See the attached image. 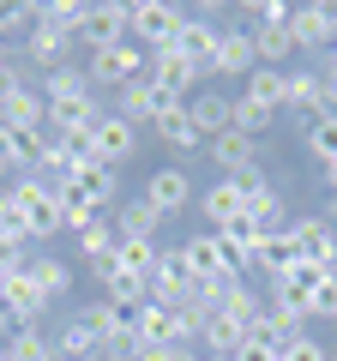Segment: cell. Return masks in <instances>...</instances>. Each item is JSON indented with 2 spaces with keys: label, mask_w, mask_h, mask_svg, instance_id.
I'll return each instance as SVG.
<instances>
[{
  "label": "cell",
  "mask_w": 337,
  "mask_h": 361,
  "mask_svg": "<svg viewBox=\"0 0 337 361\" xmlns=\"http://www.w3.org/2000/svg\"><path fill=\"white\" fill-rule=\"evenodd\" d=\"M181 25H187V6H175V0H133L127 37L139 42L145 54H157V49H175Z\"/></svg>",
  "instance_id": "cell-1"
},
{
  "label": "cell",
  "mask_w": 337,
  "mask_h": 361,
  "mask_svg": "<svg viewBox=\"0 0 337 361\" xmlns=\"http://www.w3.org/2000/svg\"><path fill=\"white\" fill-rule=\"evenodd\" d=\"M85 73H91V90H127L133 78L151 73V54H145L139 42H115V49L85 54Z\"/></svg>",
  "instance_id": "cell-2"
},
{
  "label": "cell",
  "mask_w": 337,
  "mask_h": 361,
  "mask_svg": "<svg viewBox=\"0 0 337 361\" xmlns=\"http://www.w3.org/2000/svg\"><path fill=\"white\" fill-rule=\"evenodd\" d=\"M145 205L157 211V217H181V211H193L199 205V193H193V175H187L181 163H163V169H151L145 175Z\"/></svg>",
  "instance_id": "cell-3"
},
{
  "label": "cell",
  "mask_w": 337,
  "mask_h": 361,
  "mask_svg": "<svg viewBox=\"0 0 337 361\" xmlns=\"http://www.w3.org/2000/svg\"><path fill=\"white\" fill-rule=\"evenodd\" d=\"M193 271H187V259H181V247H157V265H151V301L157 307H193Z\"/></svg>",
  "instance_id": "cell-4"
},
{
  "label": "cell",
  "mask_w": 337,
  "mask_h": 361,
  "mask_svg": "<svg viewBox=\"0 0 337 361\" xmlns=\"http://www.w3.org/2000/svg\"><path fill=\"white\" fill-rule=\"evenodd\" d=\"M289 37H295V54H325L337 42V0H301L289 13Z\"/></svg>",
  "instance_id": "cell-5"
},
{
  "label": "cell",
  "mask_w": 337,
  "mask_h": 361,
  "mask_svg": "<svg viewBox=\"0 0 337 361\" xmlns=\"http://www.w3.org/2000/svg\"><path fill=\"white\" fill-rule=\"evenodd\" d=\"M18 49H25V61L37 66V78H42V73H54V66L73 61L78 37H73V30H61V25H49V18H42V6H37V25H30V37L18 42Z\"/></svg>",
  "instance_id": "cell-6"
},
{
  "label": "cell",
  "mask_w": 337,
  "mask_h": 361,
  "mask_svg": "<svg viewBox=\"0 0 337 361\" xmlns=\"http://www.w3.org/2000/svg\"><path fill=\"white\" fill-rule=\"evenodd\" d=\"M127 18H133V0H103V6H91V18L78 30V49L97 54V49H115V42H133Z\"/></svg>",
  "instance_id": "cell-7"
},
{
  "label": "cell",
  "mask_w": 337,
  "mask_h": 361,
  "mask_svg": "<svg viewBox=\"0 0 337 361\" xmlns=\"http://www.w3.org/2000/svg\"><path fill=\"white\" fill-rule=\"evenodd\" d=\"M289 235H295V253L301 265H319L337 277V223L331 217H295L289 223Z\"/></svg>",
  "instance_id": "cell-8"
},
{
  "label": "cell",
  "mask_w": 337,
  "mask_h": 361,
  "mask_svg": "<svg viewBox=\"0 0 337 361\" xmlns=\"http://www.w3.org/2000/svg\"><path fill=\"white\" fill-rule=\"evenodd\" d=\"M139 139H145V133L133 127L127 115H115V109H109V115L97 121V133H91V145H97V163H103V169L133 163V157H139Z\"/></svg>",
  "instance_id": "cell-9"
},
{
  "label": "cell",
  "mask_w": 337,
  "mask_h": 361,
  "mask_svg": "<svg viewBox=\"0 0 337 361\" xmlns=\"http://www.w3.org/2000/svg\"><path fill=\"white\" fill-rule=\"evenodd\" d=\"M199 217L211 223V235L235 229V223H247V193L235 187V180H211L205 193H199Z\"/></svg>",
  "instance_id": "cell-10"
},
{
  "label": "cell",
  "mask_w": 337,
  "mask_h": 361,
  "mask_svg": "<svg viewBox=\"0 0 337 361\" xmlns=\"http://www.w3.org/2000/svg\"><path fill=\"white\" fill-rule=\"evenodd\" d=\"M253 66H259V54H253V30H247V25H223L217 61H211V78H247Z\"/></svg>",
  "instance_id": "cell-11"
},
{
  "label": "cell",
  "mask_w": 337,
  "mask_h": 361,
  "mask_svg": "<svg viewBox=\"0 0 337 361\" xmlns=\"http://www.w3.org/2000/svg\"><path fill=\"white\" fill-rule=\"evenodd\" d=\"M289 115H301V127H313L319 115H331L325 73H313V66H295V73H289Z\"/></svg>",
  "instance_id": "cell-12"
},
{
  "label": "cell",
  "mask_w": 337,
  "mask_h": 361,
  "mask_svg": "<svg viewBox=\"0 0 337 361\" xmlns=\"http://www.w3.org/2000/svg\"><path fill=\"white\" fill-rule=\"evenodd\" d=\"M187 121L199 127V139H217V133H229V121H235V97L229 90H193L187 97Z\"/></svg>",
  "instance_id": "cell-13"
},
{
  "label": "cell",
  "mask_w": 337,
  "mask_h": 361,
  "mask_svg": "<svg viewBox=\"0 0 337 361\" xmlns=\"http://www.w3.org/2000/svg\"><path fill=\"white\" fill-rule=\"evenodd\" d=\"M181 259H187V271H193V283H229V265H223V247H217V235H211V229L187 235Z\"/></svg>",
  "instance_id": "cell-14"
},
{
  "label": "cell",
  "mask_w": 337,
  "mask_h": 361,
  "mask_svg": "<svg viewBox=\"0 0 337 361\" xmlns=\"http://www.w3.org/2000/svg\"><path fill=\"white\" fill-rule=\"evenodd\" d=\"M66 193L85 199V205L103 211V217H115V205H121V169H103V163H97V169H85V175H78Z\"/></svg>",
  "instance_id": "cell-15"
},
{
  "label": "cell",
  "mask_w": 337,
  "mask_h": 361,
  "mask_svg": "<svg viewBox=\"0 0 337 361\" xmlns=\"http://www.w3.org/2000/svg\"><path fill=\"white\" fill-rule=\"evenodd\" d=\"M331 277V271H319V265H295L289 277H277V283H265V301H283V307H301L307 313L313 307V295H319V283Z\"/></svg>",
  "instance_id": "cell-16"
},
{
  "label": "cell",
  "mask_w": 337,
  "mask_h": 361,
  "mask_svg": "<svg viewBox=\"0 0 337 361\" xmlns=\"http://www.w3.org/2000/svg\"><path fill=\"white\" fill-rule=\"evenodd\" d=\"M0 127H6V133H42V127H49V103H42V90L37 85L13 90V97L0 103Z\"/></svg>",
  "instance_id": "cell-17"
},
{
  "label": "cell",
  "mask_w": 337,
  "mask_h": 361,
  "mask_svg": "<svg viewBox=\"0 0 337 361\" xmlns=\"http://www.w3.org/2000/svg\"><path fill=\"white\" fill-rule=\"evenodd\" d=\"M259 157H265V145L247 139V133H235V127L211 139V163H217L223 175H247V169H259Z\"/></svg>",
  "instance_id": "cell-18"
},
{
  "label": "cell",
  "mask_w": 337,
  "mask_h": 361,
  "mask_svg": "<svg viewBox=\"0 0 337 361\" xmlns=\"http://www.w3.org/2000/svg\"><path fill=\"white\" fill-rule=\"evenodd\" d=\"M199 66L187 61L181 49H157L151 54V85H163V90H175V97H193V85H199Z\"/></svg>",
  "instance_id": "cell-19"
},
{
  "label": "cell",
  "mask_w": 337,
  "mask_h": 361,
  "mask_svg": "<svg viewBox=\"0 0 337 361\" xmlns=\"http://www.w3.org/2000/svg\"><path fill=\"white\" fill-rule=\"evenodd\" d=\"M295 265H301V253H295V235H289V229H277V235H259V253H253V271H259L265 283L289 277Z\"/></svg>",
  "instance_id": "cell-20"
},
{
  "label": "cell",
  "mask_w": 337,
  "mask_h": 361,
  "mask_svg": "<svg viewBox=\"0 0 337 361\" xmlns=\"http://www.w3.org/2000/svg\"><path fill=\"white\" fill-rule=\"evenodd\" d=\"M253 337H265V343L283 349V343H295V337H307V313H301V307H283V301H265Z\"/></svg>",
  "instance_id": "cell-21"
},
{
  "label": "cell",
  "mask_w": 337,
  "mask_h": 361,
  "mask_svg": "<svg viewBox=\"0 0 337 361\" xmlns=\"http://www.w3.org/2000/svg\"><path fill=\"white\" fill-rule=\"evenodd\" d=\"M241 97H253V103L289 115V73H283V66H253V73L241 78Z\"/></svg>",
  "instance_id": "cell-22"
},
{
  "label": "cell",
  "mask_w": 337,
  "mask_h": 361,
  "mask_svg": "<svg viewBox=\"0 0 337 361\" xmlns=\"http://www.w3.org/2000/svg\"><path fill=\"white\" fill-rule=\"evenodd\" d=\"M217 37H223L217 25H205V18H193V13H187V25H181V37H175V49H181L187 61H193L199 73L211 78V61H217Z\"/></svg>",
  "instance_id": "cell-23"
},
{
  "label": "cell",
  "mask_w": 337,
  "mask_h": 361,
  "mask_svg": "<svg viewBox=\"0 0 337 361\" xmlns=\"http://www.w3.org/2000/svg\"><path fill=\"white\" fill-rule=\"evenodd\" d=\"M37 90H42V103H73V97H91V73H85V61H66L54 73H42Z\"/></svg>",
  "instance_id": "cell-24"
},
{
  "label": "cell",
  "mask_w": 337,
  "mask_h": 361,
  "mask_svg": "<svg viewBox=\"0 0 337 361\" xmlns=\"http://www.w3.org/2000/svg\"><path fill=\"white\" fill-rule=\"evenodd\" d=\"M253 337V325H241V319H229V313H211L205 319V331H199V355H235V349Z\"/></svg>",
  "instance_id": "cell-25"
},
{
  "label": "cell",
  "mask_w": 337,
  "mask_h": 361,
  "mask_svg": "<svg viewBox=\"0 0 337 361\" xmlns=\"http://www.w3.org/2000/svg\"><path fill=\"white\" fill-rule=\"evenodd\" d=\"M25 277L42 289V301H61L66 289H73V265H66V259H54V253H30Z\"/></svg>",
  "instance_id": "cell-26"
},
{
  "label": "cell",
  "mask_w": 337,
  "mask_h": 361,
  "mask_svg": "<svg viewBox=\"0 0 337 361\" xmlns=\"http://www.w3.org/2000/svg\"><path fill=\"white\" fill-rule=\"evenodd\" d=\"M115 229L127 235V241H157L163 217H157V211L145 205V193H133V199H121V205H115Z\"/></svg>",
  "instance_id": "cell-27"
},
{
  "label": "cell",
  "mask_w": 337,
  "mask_h": 361,
  "mask_svg": "<svg viewBox=\"0 0 337 361\" xmlns=\"http://www.w3.org/2000/svg\"><path fill=\"white\" fill-rule=\"evenodd\" d=\"M73 241H78V253H85L97 271H103L109 259H115V247H121V229H115V217H97V223H85Z\"/></svg>",
  "instance_id": "cell-28"
},
{
  "label": "cell",
  "mask_w": 337,
  "mask_h": 361,
  "mask_svg": "<svg viewBox=\"0 0 337 361\" xmlns=\"http://www.w3.org/2000/svg\"><path fill=\"white\" fill-rule=\"evenodd\" d=\"M247 223L259 235H277V229H289V199L277 193V187H265L259 199H247Z\"/></svg>",
  "instance_id": "cell-29"
},
{
  "label": "cell",
  "mask_w": 337,
  "mask_h": 361,
  "mask_svg": "<svg viewBox=\"0 0 337 361\" xmlns=\"http://www.w3.org/2000/svg\"><path fill=\"white\" fill-rule=\"evenodd\" d=\"M277 121H283L277 109L253 103V97H235V121H229L235 133H247V139H259V145H265V133H277Z\"/></svg>",
  "instance_id": "cell-30"
},
{
  "label": "cell",
  "mask_w": 337,
  "mask_h": 361,
  "mask_svg": "<svg viewBox=\"0 0 337 361\" xmlns=\"http://www.w3.org/2000/svg\"><path fill=\"white\" fill-rule=\"evenodd\" d=\"M253 54H259V66H283V73H289V54H295L289 25H265V30H253Z\"/></svg>",
  "instance_id": "cell-31"
},
{
  "label": "cell",
  "mask_w": 337,
  "mask_h": 361,
  "mask_svg": "<svg viewBox=\"0 0 337 361\" xmlns=\"http://www.w3.org/2000/svg\"><path fill=\"white\" fill-rule=\"evenodd\" d=\"M0 349H6L13 361H61V355H54V337L42 331V325H25V331H13Z\"/></svg>",
  "instance_id": "cell-32"
},
{
  "label": "cell",
  "mask_w": 337,
  "mask_h": 361,
  "mask_svg": "<svg viewBox=\"0 0 337 361\" xmlns=\"http://www.w3.org/2000/svg\"><path fill=\"white\" fill-rule=\"evenodd\" d=\"M301 145H307V157L319 169H331L337 163V115H319L313 127H301Z\"/></svg>",
  "instance_id": "cell-33"
},
{
  "label": "cell",
  "mask_w": 337,
  "mask_h": 361,
  "mask_svg": "<svg viewBox=\"0 0 337 361\" xmlns=\"http://www.w3.org/2000/svg\"><path fill=\"white\" fill-rule=\"evenodd\" d=\"M151 133L168 145V151H199V145H205V139H199V127L187 121V109H181V115H168V121H157Z\"/></svg>",
  "instance_id": "cell-34"
},
{
  "label": "cell",
  "mask_w": 337,
  "mask_h": 361,
  "mask_svg": "<svg viewBox=\"0 0 337 361\" xmlns=\"http://www.w3.org/2000/svg\"><path fill=\"white\" fill-rule=\"evenodd\" d=\"M42 18L78 37V30H85V18H91V6H85V0H49V6H42Z\"/></svg>",
  "instance_id": "cell-35"
},
{
  "label": "cell",
  "mask_w": 337,
  "mask_h": 361,
  "mask_svg": "<svg viewBox=\"0 0 337 361\" xmlns=\"http://www.w3.org/2000/svg\"><path fill=\"white\" fill-rule=\"evenodd\" d=\"M277 361H331V349H325L319 343V337H295V343H283V349H277Z\"/></svg>",
  "instance_id": "cell-36"
},
{
  "label": "cell",
  "mask_w": 337,
  "mask_h": 361,
  "mask_svg": "<svg viewBox=\"0 0 337 361\" xmlns=\"http://www.w3.org/2000/svg\"><path fill=\"white\" fill-rule=\"evenodd\" d=\"M25 85H37V78H30V73H25V66H18V61H13V54L0 49V103H6V97H13V90H25Z\"/></svg>",
  "instance_id": "cell-37"
},
{
  "label": "cell",
  "mask_w": 337,
  "mask_h": 361,
  "mask_svg": "<svg viewBox=\"0 0 337 361\" xmlns=\"http://www.w3.org/2000/svg\"><path fill=\"white\" fill-rule=\"evenodd\" d=\"M307 319H337V277H325V283H319V295H313Z\"/></svg>",
  "instance_id": "cell-38"
},
{
  "label": "cell",
  "mask_w": 337,
  "mask_h": 361,
  "mask_svg": "<svg viewBox=\"0 0 337 361\" xmlns=\"http://www.w3.org/2000/svg\"><path fill=\"white\" fill-rule=\"evenodd\" d=\"M235 361H277V343H265V337H247V343L235 349Z\"/></svg>",
  "instance_id": "cell-39"
},
{
  "label": "cell",
  "mask_w": 337,
  "mask_h": 361,
  "mask_svg": "<svg viewBox=\"0 0 337 361\" xmlns=\"http://www.w3.org/2000/svg\"><path fill=\"white\" fill-rule=\"evenodd\" d=\"M168 361H205V355H199V349H175Z\"/></svg>",
  "instance_id": "cell-40"
},
{
  "label": "cell",
  "mask_w": 337,
  "mask_h": 361,
  "mask_svg": "<svg viewBox=\"0 0 337 361\" xmlns=\"http://www.w3.org/2000/svg\"><path fill=\"white\" fill-rule=\"evenodd\" d=\"M325 90H331V115H337V73H325Z\"/></svg>",
  "instance_id": "cell-41"
},
{
  "label": "cell",
  "mask_w": 337,
  "mask_h": 361,
  "mask_svg": "<svg viewBox=\"0 0 337 361\" xmlns=\"http://www.w3.org/2000/svg\"><path fill=\"white\" fill-rule=\"evenodd\" d=\"M325 73H337V42H331V49H325Z\"/></svg>",
  "instance_id": "cell-42"
},
{
  "label": "cell",
  "mask_w": 337,
  "mask_h": 361,
  "mask_svg": "<svg viewBox=\"0 0 337 361\" xmlns=\"http://www.w3.org/2000/svg\"><path fill=\"white\" fill-rule=\"evenodd\" d=\"M325 187H331V193H337V163H331V169H325Z\"/></svg>",
  "instance_id": "cell-43"
},
{
  "label": "cell",
  "mask_w": 337,
  "mask_h": 361,
  "mask_svg": "<svg viewBox=\"0 0 337 361\" xmlns=\"http://www.w3.org/2000/svg\"><path fill=\"white\" fill-rule=\"evenodd\" d=\"M325 217H331V223H337V193H331V211H325Z\"/></svg>",
  "instance_id": "cell-44"
},
{
  "label": "cell",
  "mask_w": 337,
  "mask_h": 361,
  "mask_svg": "<svg viewBox=\"0 0 337 361\" xmlns=\"http://www.w3.org/2000/svg\"><path fill=\"white\" fill-rule=\"evenodd\" d=\"M0 37H6V6H0Z\"/></svg>",
  "instance_id": "cell-45"
},
{
  "label": "cell",
  "mask_w": 337,
  "mask_h": 361,
  "mask_svg": "<svg viewBox=\"0 0 337 361\" xmlns=\"http://www.w3.org/2000/svg\"><path fill=\"white\" fill-rule=\"evenodd\" d=\"M331 361H337V355H331Z\"/></svg>",
  "instance_id": "cell-46"
}]
</instances>
